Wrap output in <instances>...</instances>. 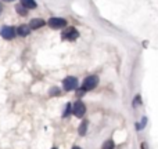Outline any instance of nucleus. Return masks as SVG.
<instances>
[{
  "label": "nucleus",
  "instance_id": "obj_1",
  "mask_svg": "<svg viewBox=\"0 0 158 149\" xmlns=\"http://www.w3.org/2000/svg\"><path fill=\"white\" fill-rule=\"evenodd\" d=\"M97 84H98V77L97 76H87V77L85 79L83 84H82V88H83L85 91H89V90L96 88Z\"/></svg>",
  "mask_w": 158,
  "mask_h": 149
},
{
  "label": "nucleus",
  "instance_id": "obj_2",
  "mask_svg": "<svg viewBox=\"0 0 158 149\" xmlns=\"http://www.w3.org/2000/svg\"><path fill=\"white\" fill-rule=\"evenodd\" d=\"M63 40H69V41H74L77 40V39L79 37V32L75 28L69 26V28H65V30L63 32Z\"/></svg>",
  "mask_w": 158,
  "mask_h": 149
},
{
  "label": "nucleus",
  "instance_id": "obj_3",
  "mask_svg": "<svg viewBox=\"0 0 158 149\" xmlns=\"http://www.w3.org/2000/svg\"><path fill=\"white\" fill-rule=\"evenodd\" d=\"M63 86L65 91H71V90H75L78 87V79L74 77V76H68V77L64 79Z\"/></svg>",
  "mask_w": 158,
  "mask_h": 149
},
{
  "label": "nucleus",
  "instance_id": "obj_4",
  "mask_svg": "<svg viewBox=\"0 0 158 149\" xmlns=\"http://www.w3.org/2000/svg\"><path fill=\"white\" fill-rule=\"evenodd\" d=\"M85 112H86V106H85V104L81 102V101H77V102L74 104V106H72V113L81 119V117H83Z\"/></svg>",
  "mask_w": 158,
  "mask_h": 149
},
{
  "label": "nucleus",
  "instance_id": "obj_5",
  "mask_svg": "<svg viewBox=\"0 0 158 149\" xmlns=\"http://www.w3.org/2000/svg\"><path fill=\"white\" fill-rule=\"evenodd\" d=\"M47 24H49V26L53 28V29H60V28L65 26L67 21L64 18H50Z\"/></svg>",
  "mask_w": 158,
  "mask_h": 149
},
{
  "label": "nucleus",
  "instance_id": "obj_6",
  "mask_svg": "<svg viewBox=\"0 0 158 149\" xmlns=\"http://www.w3.org/2000/svg\"><path fill=\"white\" fill-rule=\"evenodd\" d=\"M0 35L4 39L10 40V39H13L14 36H15V29H14L13 26H3L2 30H0Z\"/></svg>",
  "mask_w": 158,
  "mask_h": 149
},
{
  "label": "nucleus",
  "instance_id": "obj_7",
  "mask_svg": "<svg viewBox=\"0 0 158 149\" xmlns=\"http://www.w3.org/2000/svg\"><path fill=\"white\" fill-rule=\"evenodd\" d=\"M43 25H46V22L42 18H33V19H31V22H29L31 29H39V28H42Z\"/></svg>",
  "mask_w": 158,
  "mask_h": 149
},
{
  "label": "nucleus",
  "instance_id": "obj_8",
  "mask_svg": "<svg viewBox=\"0 0 158 149\" xmlns=\"http://www.w3.org/2000/svg\"><path fill=\"white\" fill-rule=\"evenodd\" d=\"M17 32H18V35L22 36V37H24V36H28L31 32V26L29 25H21V26L17 29Z\"/></svg>",
  "mask_w": 158,
  "mask_h": 149
},
{
  "label": "nucleus",
  "instance_id": "obj_9",
  "mask_svg": "<svg viewBox=\"0 0 158 149\" xmlns=\"http://www.w3.org/2000/svg\"><path fill=\"white\" fill-rule=\"evenodd\" d=\"M21 4L27 8H36V2L35 0H21Z\"/></svg>",
  "mask_w": 158,
  "mask_h": 149
},
{
  "label": "nucleus",
  "instance_id": "obj_10",
  "mask_svg": "<svg viewBox=\"0 0 158 149\" xmlns=\"http://www.w3.org/2000/svg\"><path fill=\"white\" fill-rule=\"evenodd\" d=\"M15 10H17V13H18L19 15H27V14H28V8L24 7L22 4H18V6H17Z\"/></svg>",
  "mask_w": 158,
  "mask_h": 149
},
{
  "label": "nucleus",
  "instance_id": "obj_11",
  "mask_svg": "<svg viewBox=\"0 0 158 149\" xmlns=\"http://www.w3.org/2000/svg\"><path fill=\"white\" fill-rule=\"evenodd\" d=\"M146 123H147V117H143V119H142V122H140V123H137V124H136V130H137V131L143 130V128L146 127Z\"/></svg>",
  "mask_w": 158,
  "mask_h": 149
},
{
  "label": "nucleus",
  "instance_id": "obj_12",
  "mask_svg": "<svg viewBox=\"0 0 158 149\" xmlns=\"http://www.w3.org/2000/svg\"><path fill=\"white\" fill-rule=\"evenodd\" d=\"M114 147H115V144L112 139H108V141H106L103 144V149H114Z\"/></svg>",
  "mask_w": 158,
  "mask_h": 149
},
{
  "label": "nucleus",
  "instance_id": "obj_13",
  "mask_svg": "<svg viewBox=\"0 0 158 149\" xmlns=\"http://www.w3.org/2000/svg\"><path fill=\"white\" fill-rule=\"evenodd\" d=\"M86 130H87V122H82L81 127H79V134H81V135H85V134H86Z\"/></svg>",
  "mask_w": 158,
  "mask_h": 149
},
{
  "label": "nucleus",
  "instance_id": "obj_14",
  "mask_svg": "<svg viewBox=\"0 0 158 149\" xmlns=\"http://www.w3.org/2000/svg\"><path fill=\"white\" fill-rule=\"evenodd\" d=\"M69 113H72V106H71V104H68L67 105V108L64 109V113H63V117H67Z\"/></svg>",
  "mask_w": 158,
  "mask_h": 149
},
{
  "label": "nucleus",
  "instance_id": "obj_15",
  "mask_svg": "<svg viewBox=\"0 0 158 149\" xmlns=\"http://www.w3.org/2000/svg\"><path fill=\"white\" fill-rule=\"evenodd\" d=\"M137 105H142V97L140 95H136L133 100V106H137Z\"/></svg>",
  "mask_w": 158,
  "mask_h": 149
},
{
  "label": "nucleus",
  "instance_id": "obj_16",
  "mask_svg": "<svg viewBox=\"0 0 158 149\" xmlns=\"http://www.w3.org/2000/svg\"><path fill=\"white\" fill-rule=\"evenodd\" d=\"M50 95H60V88L58 87H53L50 90Z\"/></svg>",
  "mask_w": 158,
  "mask_h": 149
},
{
  "label": "nucleus",
  "instance_id": "obj_17",
  "mask_svg": "<svg viewBox=\"0 0 158 149\" xmlns=\"http://www.w3.org/2000/svg\"><path fill=\"white\" fill-rule=\"evenodd\" d=\"M146 147H147V145H146V144H144V142H143V144H142V149H147V148H146Z\"/></svg>",
  "mask_w": 158,
  "mask_h": 149
},
{
  "label": "nucleus",
  "instance_id": "obj_18",
  "mask_svg": "<svg viewBox=\"0 0 158 149\" xmlns=\"http://www.w3.org/2000/svg\"><path fill=\"white\" fill-rule=\"evenodd\" d=\"M72 149H81V148H79V147H74V148H72Z\"/></svg>",
  "mask_w": 158,
  "mask_h": 149
},
{
  "label": "nucleus",
  "instance_id": "obj_19",
  "mask_svg": "<svg viewBox=\"0 0 158 149\" xmlns=\"http://www.w3.org/2000/svg\"><path fill=\"white\" fill-rule=\"evenodd\" d=\"M2 8H3V7H2V4H0V13H2Z\"/></svg>",
  "mask_w": 158,
  "mask_h": 149
},
{
  "label": "nucleus",
  "instance_id": "obj_20",
  "mask_svg": "<svg viewBox=\"0 0 158 149\" xmlns=\"http://www.w3.org/2000/svg\"><path fill=\"white\" fill-rule=\"evenodd\" d=\"M4 2H13V0H4Z\"/></svg>",
  "mask_w": 158,
  "mask_h": 149
},
{
  "label": "nucleus",
  "instance_id": "obj_21",
  "mask_svg": "<svg viewBox=\"0 0 158 149\" xmlns=\"http://www.w3.org/2000/svg\"><path fill=\"white\" fill-rule=\"evenodd\" d=\"M53 149H57V148H53Z\"/></svg>",
  "mask_w": 158,
  "mask_h": 149
}]
</instances>
